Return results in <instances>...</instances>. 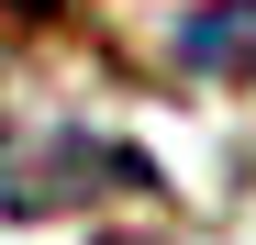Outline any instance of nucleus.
<instances>
[{
  "mask_svg": "<svg viewBox=\"0 0 256 245\" xmlns=\"http://www.w3.org/2000/svg\"><path fill=\"white\" fill-rule=\"evenodd\" d=\"M178 56L200 78H234V90H256V0H200V12L178 22Z\"/></svg>",
  "mask_w": 256,
  "mask_h": 245,
  "instance_id": "nucleus-1",
  "label": "nucleus"
},
{
  "mask_svg": "<svg viewBox=\"0 0 256 245\" xmlns=\"http://www.w3.org/2000/svg\"><path fill=\"white\" fill-rule=\"evenodd\" d=\"M0 12H34V22H56V12H78V0H0Z\"/></svg>",
  "mask_w": 256,
  "mask_h": 245,
  "instance_id": "nucleus-2",
  "label": "nucleus"
}]
</instances>
